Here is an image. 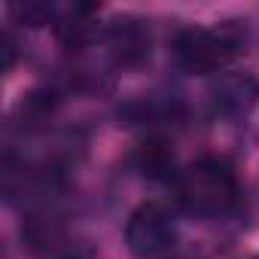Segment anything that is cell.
<instances>
[{
  "instance_id": "1",
  "label": "cell",
  "mask_w": 259,
  "mask_h": 259,
  "mask_svg": "<svg viewBox=\"0 0 259 259\" xmlns=\"http://www.w3.org/2000/svg\"><path fill=\"white\" fill-rule=\"evenodd\" d=\"M177 195L189 213L223 217L238 201V174L220 156H201L177 177Z\"/></svg>"
},
{
  "instance_id": "2",
  "label": "cell",
  "mask_w": 259,
  "mask_h": 259,
  "mask_svg": "<svg viewBox=\"0 0 259 259\" xmlns=\"http://www.w3.org/2000/svg\"><path fill=\"white\" fill-rule=\"evenodd\" d=\"M241 49L232 28H186L174 37V58L183 70L207 76L226 70Z\"/></svg>"
},
{
  "instance_id": "3",
  "label": "cell",
  "mask_w": 259,
  "mask_h": 259,
  "mask_svg": "<svg viewBox=\"0 0 259 259\" xmlns=\"http://www.w3.org/2000/svg\"><path fill=\"white\" fill-rule=\"evenodd\" d=\"M125 244L138 259H159L177 244V220L159 201H144L125 223Z\"/></svg>"
},
{
  "instance_id": "4",
  "label": "cell",
  "mask_w": 259,
  "mask_h": 259,
  "mask_svg": "<svg viewBox=\"0 0 259 259\" xmlns=\"http://www.w3.org/2000/svg\"><path fill=\"white\" fill-rule=\"evenodd\" d=\"M107 43L122 67H138L150 58V28L141 19H116L107 31Z\"/></svg>"
},
{
  "instance_id": "5",
  "label": "cell",
  "mask_w": 259,
  "mask_h": 259,
  "mask_svg": "<svg viewBox=\"0 0 259 259\" xmlns=\"http://www.w3.org/2000/svg\"><path fill=\"white\" fill-rule=\"evenodd\" d=\"M213 98V110L229 116V119H238V116H247L256 101H259V82L247 73H229V76H220V82L213 85L210 92Z\"/></svg>"
},
{
  "instance_id": "6",
  "label": "cell",
  "mask_w": 259,
  "mask_h": 259,
  "mask_svg": "<svg viewBox=\"0 0 259 259\" xmlns=\"http://www.w3.org/2000/svg\"><path fill=\"white\" fill-rule=\"evenodd\" d=\"M135 168L150 177V180H162L174 171V147L165 138H147L138 150H135Z\"/></svg>"
},
{
  "instance_id": "7",
  "label": "cell",
  "mask_w": 259,
  "mask_h": 259,
  "mask_svg": "<svg viewBox=\"0 0 259 259\" xmlns=\"http://www.w3.org/2000/svg\"><path fill=\"white\" fill-rule=\"evenodd\" d=\"M52 110H55V95L46 92V89H34V92H28V95L19 101L22 122H28V125H43V122H49Z\"/></svg>"
},
{
  "instance_id": "8",
  "label": "cell",
  "mask_w": 259,
  "mask_h": 259,
  "mask_svg": "<svg viewBox=\"0 0 259 259\" xmlns=\"http://www.w3.org/2000/svg\"><path fill=\"white\" fill-rule=\"evenodd\" d=\"M13 19H19V25H28V28H43L55 19V7L49 4H37V0H31V4H19L10 10Z\"/></svg>"
},
{
  "instance_id": "9",
  "label": "cell",
  "mask_w": 259,
  "mask_h": 259,
  "mask_svg": "<svg viewBox=\"0 0 259 259\" xmlns=\"http://www.w3.org/2000/svg\"><path fill=\"white\" fill-rule=\"evenodd\" d=\"M13 67H16V40L7 31L4 34V70H13Z\"/></svg>"
}]
</instances>
